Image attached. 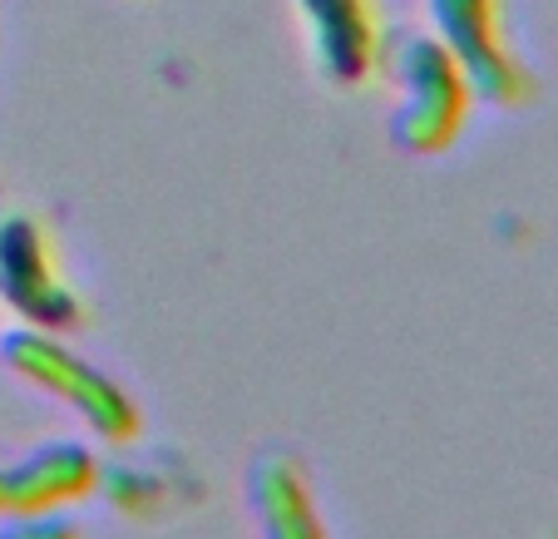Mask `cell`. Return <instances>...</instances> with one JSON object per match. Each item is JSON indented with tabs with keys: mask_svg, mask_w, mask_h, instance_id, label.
<instances>
[{
	"mask_svg": "<svg viewBox=\"0 0 558 539\" xmlns=\"http://www.w3.org/2000/svg\"><path fill=\"white\" fill-rule=\"evenodd\" d=\"M105 480L99 455L85 441H40L15 460H0V519L64 515Z\"/></svg>",
	"mask_w": 558,
	"mask_h": 539,
	"instance_id": "cell-5",
	"label": "cell"
},
{
	"mask_svg": "<svg viewBox=\"0 0 558 539\" xmlns=\"http://www.w3.org/2000/svg\"><path fill=\"white\" fill-rule=\"evenodd\" d=\"M0 307H11L21 327L60 337L85 322V297L64 277L50 228H40L31 213L0 218Z\"/></svg>",
	"mask_w": 558,
	"mask_h": 539,
	"instance_id": "cell-4",
	"label": "cell"
},
{
	"mask_svg": "<svg viewBox=\"0 0 558 539\" xmlns=\"http://www.w3.org/2000/svg\"><path fill=\"white\" fill-rule=\"evenodd\" d=\"M316 70L331 85H361L380 64L376 0H296Z\"/></svg>",
	"mask_w": 558,
	"mask_h": 539,
	"instance_id": "cell-6",
	"label": "cell"
},
{
	"mask_svg": "<svg viewBox=\"0 0 558 539\" xmlns=\"http://www.w3.org/2000/svg\"><path fill=\"white\" fill-rule=\"evenodd\" d=\"M425 11H430V35L464 70L480 105L519 109L534 99V74L505 31V0H425Z\"/></svg>",
	"mask_w": 558,
	"mask_h": 539,
	"instance_id": "cell-3",
	"label": "cell"
},
{
	"mask_svg": "<svg viewBox=\"0 0 558 539\" xmlns=\"http://www.w3.org/2000/svg\"><path fill=\"white\" fill-rule=\"evenodd\" d=\"M247 510H253L263 539H331L312 476L282 445L257 451V460L247 466Z\"/></svg>",
	"mask_w": 558,
	"mask_h": 539,
	"instance_id": "cell-7",
	"label": "cell"
},
{
	"mask_svg": "<svg viewBox=\"0 0 558 539\" xmlns=\"http://www.w3.org/2000/svg\"><path fill=\"white\" fill-rule=\"evenodd\" d=\"M0 539H80V529L64 515H25V519H0Z\"/></svg>",
	"mask_w": 558,
	"mask_h": 539,
	"instance_id": "cell-8",
	"label": "cell"
},
{
	"mask_svg": "<svg viewBox=\"0 0 558 539\" xmlns=\"http://www.w3.org/2000/svg\"><path fill=\"white\" fill-rule=\"evenodd\" d=\"M396 89H401V105L390 115L396 148L415 159H435L454 148L474 109V89L435 35H405L396 45Z\"/></svg>",
	"mask_w": 558,
	"mask_h": 539,
	"instance_id": "cell-2",
	"label": "cell"
},
{
	"mask_svg": "<svg viewBox=\"0 0 558 539\" xmlns=\"http://www.w3.org/2000/svg\"><path fill=\"white\" fill-rule=\"evenodd\" d=\"M0 361L25 386H35L40 396H50L64 411L80 416L95 441L124 451L144 431V411H138L134 392H129L124 381L109 376L105 367H95L85 351H74L60 332H40V327L0 332Z\"/></svg>",
	"mask_w": 558,
	"mask_h": 539,
	"instance_id": "cell-1",
	"label": "cell"
}]
</instances>
